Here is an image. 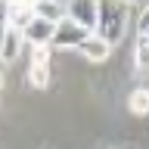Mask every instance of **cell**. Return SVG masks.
<instances>
[{
  "label": "cell",
  "instance_id": "obj_1",
  "mask_svg": "<svg viewBox=\"0 0 149 149\" xmlns=\"http://www.w3.org/2000/svg\"><path fill=\"white\" fill-rule=\"evenodd\" d=\"M127 16H130V9L124 3H96V28H93V37H100L102 44L115 47L124 37Z\"/></svg>",
  "mask_w": 149,
  "mask_h": 149
},
{
  "label": "cell",
  "instance_id": "obj_2",
  "mask_svg": "<svg viewBox=\"0 0 149 149\" xmlns=\"http://www.w3.org/2000/svg\"><path fill=\"white\" fill-rule=\"evenodd\" d=\"M87 37H90V31H84L81 25H74L72 19H62V22H56V28H53L50 47H56V50H68V47H81Z\"/></svg>",
  "mask_w": 149,
  "mask_h": 149
},
{
  "label": "cell",
  "instance_id": "obj_3",
  "mask_svg": "<svg viewBox=\"0 0 149 149\" xmlns=\"http://www.w3.org/2000/svg\"><path fill=\"white\" fill-rule=\"evenodd\" d=\"M0 13H3V22H6L9 31H25L28 22L34 19V6L31 3H6V6H0Z\"/></svg>",
  "mask_w": 149,
  "mask_h": 149
},
{
  "label": "cell",
  "instance_id": "obj_4",
  "mask_svg": "<svg viewBox=\"0 0 149 149\" xmlns=\"http://www.w3.org/2000/svg\"><path fill=\"white\" fill-rule=\"evenodd\" d=\"M65 19H72L74 25H81L84 31L93 34V28H96V3H90V0L68 3V6H65Z\"/></svg>",
  "mask_w": 149,
  "mask_h": 149
},
{
  "label": "cell",
  "instance_id": "obj_5",
  "mask_svg": "<svg viewBox=\"0 0 149 149\" xmlns=\"http://www.w3.org/2000/svg\"><path fill=\"white\" fill-rule=\"evenodd\" d=\"M53 28L50 22H44V19H31L28 22V28L22 31V44H31V47H50V37H53Z\"/></svg>",
  "mask_w": 149,
  "mask_h": 149
},
{
  "label": "cell",
  "instance_id": "obj_6",
  "mask_svg": "<svg viewBox=\"0 0 149 149\" xmlns=\"http://www.w3.org/2000/svg\"><path fill=\"white\" fill-rule=\"evenodd\" d=\"M78 50H81V53L90 59V62H102V59H109V53H112V47H109V44H102L100 37H93V34L87 37V40L78 47Z\"/></svg>",
  "mask_w": 149,
  "mask_h": 149
},
{
  "label": "cell",
  "instance_id": "obj_7",
  "mask_svg": "<svg viewBox=\"0 0 149 149\" xmlns=\"http://www.w3.org/2000/svg\"><path fill=\"white\" fill-rule=\"evenodd\" d=\"M22 34L19 31H9L6 28V34H3V50H0V59H3V65L13 62V59H19V53H22Z\"/></svg>",
  "mask_w": 149,
  "mask_h": 149
},
{
  "label": "cell",
  "instance_id": "obj_8",
  "mask_svg": "<svg viewBox=\"0 0 149 149\" xmlns=\"http://www.w3.org/2000/svg\"><path fill=\"white\" fill-rule=\"evenodd\" d=\"M31 6H34V16L50 22V25H56V22L65 19V6L62 3H31Z\"/></svg>",
  "mask_w": 149,
  "mask_h": 149
},
{
  "label": "cell",
  "instance_id": "obj_9",
  "mask_svg": "<svg viewBox=\"0 0 149 149\" xmlns=\"http://www.w3.org/2000/svg\"><path fill=\"white\" fill-rule=\"evenodd\" d=\"M130 112H134V115H146L149 112V90L140 87V90L130 93Z\"/></svg>",
  "mask_w": 149,
  "mask_h": 149
},
{
  "label": "cell",
  "instance_id": "obj_10",
  "mask_svg": "<svg viewBox=\"0 0 149 149\" xmlns=\"http://www.w3.org/2000/svg\"><path fill=\"white\" fill-rule=\"evenodd\" d=\"M28 81L34 84V87H47V84H50V65H31Z\"/></svg>",
  "mask_w": 149,
  "mask_h": 149
},
{
  "label": "cell",
  "instance_id": "obj_11",
  "mask_svg": "<svg viewBox=\"0 0 149 149\" xmlns=\"http://www.w3.org/2000/svg\"><path fill=\"white\" fill-rule=\"evenodd\" d=\"M149 65V34L137 37V68H146Z\"/></svg>",
  "mask_w": 149,
  "mask_h": 149
},
{
  "label": "cell",
  "instance_id": "obj_12",
  "mask_svg": "<svg viewBox=\"0 0 149 149\" xmlns=\"http://www.w3.org/2000/svg\"><path fill=\"white\" fill-rule=\"evenodd\" d=\"M31 65H50V47H31Z\"/></svg>",
  "mask_w": 149,
  "mask_h": 149
},
{
  "label": "cell",
  "instance_id": "obj_13",
  "mask_svg": "<svg viewBox=\"0 0 149 149\" xmlns=\"http://www.w3.org/2000/svg\"><path fill=\"white\" fill-rule=\"evenodd\" d=\"M3 34H6V22H3V13H0V50H3ZM0 68H3V59H0Z\"/></svg>",
  "mask_w": 149,
  "mask_h": 149
},
{
  "label": "cell",
  "instance_id": "obj_14",
  "mask_svg": "<svg viewBox=\"0 0 149 149\" xmlns=\"http://www.w3.org/2000/svg\"><path fill=\"white\" fill-rule=\"evenodd\" d=\"M0 87H3V78H0Z\"/></svg>",
  "mask_w": 149,
  "mask_h": 149
}]
</instances>
